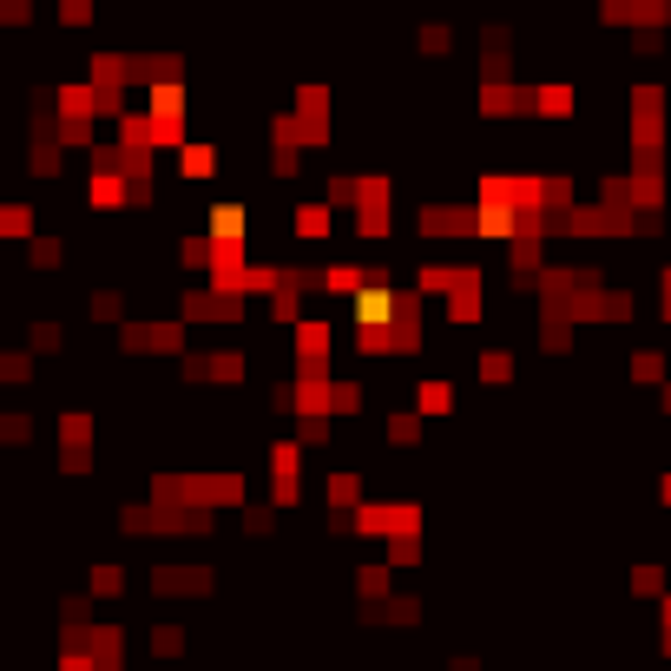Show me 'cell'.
I'll return each instance as SVG.
<instances>
[{
	"label": "cell",
	"mask_w": 671,
	"mask_h": 671,
	"mask_svg": "<svg viewBox=\"0 0 671 671\" xmlns=\"http://www.w3.org/2000/svg\"><path fill=\"white\" fill-rule=\"evenodd\" d=\"M625 375H632V382H658V389H665V356H658V349H632V356H625Z\"/></svg>",
	"instance_id": "9c48e42d"
},
{
	"label": "cell",
	"mask_w": 671,
	"mask_h": 671,
	"mask_svg": "<svg viewBox=\"0 0 671 671\" xmlns=\"http://www.w3.org/2000/svg\"><path fill=\"white\" fill-rule=\"evenodd\" d=\"M336 231V204L329 198H310V204H297V211H290V237H297V244H323V237Z\"/></svg>",
	"instance_id": "277c9868"
},
{
	"label": "cell",
	"mask_w": 671,
	"mask_h": 671,
	"mask_svg": "<svg viewBox=\"0 0 671 671\" xmlns=\"http://www.w3.org/2000/svg\"><path fill=\"white\" fill-rule=\"evenodd\" d=\"M658 408H665V415H671V382H665V389H658Z\"/></svg>",
	"instance_id": "7402d4cb"
},
{
	"label": "cell",
	"mask_w": 671,
	"mask_h": 671,
	"mask_svg": "<svg viewBox=\"0 0 671 671\" xmlns=\"http://www.w3.org/2000/svg\"><path fill=\"white\" fill-rule=\"evenodd\" d=\"M625 586H632V599H665V566H658V560H639L632 573H625Z\"/></svg>",
	"instance_id": "ba28073f"
},
{
	"label": "cell",
	"mask_w": 671,
	"mask_h": 671,
	"mask_svg": "<svg viewBox=\"0 0 671 671\" xmlns=\"http://www.w3.org/2000/svg\"><path fill=\"white\" fill-rule=\"evenodd\" d=\"M244 533L250 540H270V533H277V507H257V500H250L244 507Z\"/></svg>",
	"instance_id": "4fadbf2b"
},
{
	"label": "cell",
	"mask_w": 671,
	"mask_h": 671,
	"mask_svg": "<svg viewBox=\"0 0 671 671\" xmlns=\"http://www.w3.org/2000/svg\"><path fill=\"white\" fill-rule=\"evenodd\" d=\"M0 231H7V237H27L33 231V204H0Z\"/></svg>",
	"instance_id": "2e32d148"
},
{
	"label": "cell",
	"mask_w": 671,
	"mask_h": 671,
	"mask_svg": "<svg viewBox=\"0 0 671 671\" xmlns=\"http://www.w3.org/2000/svg\"><path fill=\"white\" fill-rule=\"evenodd\" d=\"M0 435H7V441H27L33 435V415H20V408H14V415H0Z\"/></svg>",
	"instance_id": "ac0fdd59"
},
{
	"label": "cell",
	"mask_w": 671,
	"mask_h": 671,
	"mask_svg": "<svg viewBox=\"0 0 671 671\" xmlns=\"http://www.w3.org/2000/svg\"><path fill=\"white\" fill-rule=\"evenodd\" d=\"M86 310H93L99 329H125V323H132V316H125V290H93V297H86Z\"/></svg>",
	"instance_id": "52a82bcc"
},
{
	"label": "cell",
	"mask_w": 671,
	"mask_h": 671,
	"mask_svg": "<svg viewBox=\"0 0 671 671\" xmlns=\"http://www.w3.org/2000/svg\"><path fill=\"white\" fill-rule=\"evenodd\" d=\"M218 566H191V560H158L152 566V593L158 599H211Z\"/></svg>",
	"instance_id": "7a4b0ae2"
},
{
	"label": "cell",
	"mask_w": 671,
	"mask_h": 671,
	"mask_svg": "<svg viewBox=\"0 0 671 671\" xmlns=\"http://www.w3.org/2000/svg\"><path fill=\"white\" fill-rule=\"evenodd\" d=\"M658 323H671V264H658Z\"/></svg>",
	"instance_id": "d6986e66"
},
{
	"label": "cell",
	"mask_w": 671,
	"mask_h": 671,
	"mask_svg": "<svg viewBox=\"0 0 671 671\" xmlns=\"http://www.w3.org/2000/svg\"><path fill=\"white\" fill-rule=\"evenodd\" d=\"M185 382L237 389V382H244V349H191V356H185Z\"/></svg>",
	"instance_id": "3957f363"
},
{
	"label": "cell",
	"mask_w": 671,
	"mask_h": 671,
	"mask_svg": "<svg viewBox=\"0 0 671 671\" xmlns=\"http://www.w3.org/2000/svg\"><path fill=\"white\" fill-rule=\"evenodd\" d=\"M178 316H185L191 329H237L250 316V303L231 297V290H204V283H191L185 297H178Z\"/></svg>",
	"instance_id": "6da1fadb"
},
{
	"label": "cell",
	"mask_w": 671,
	"mask_h": 671,
	"mask_svg": "<svg viewBox=\"0 0 671 671\" xmlns=\"http://www.w3.org/2000/svg\"><path fill=\"white\" fill-rule=\"evenodd\" d=\"M27 257H33V270H66V244L60 237H33Z\"/></svg>",
	"instance_id": "7c38bea8"
},
{
	"label": "cell",
	"mask_w": 671,
	"mask_h": 671,
	"mask_svg": "<svg viewBox=\"0 0 671 671\" xmlns=\"http://www.w3.org/2000/svg\"><path fill=\"white\" fill-rule=\"evenodd\" d=\"M224 172V145L218 139H191L185 152H178V178H191V185H198V178H218Z\"/></svg>",
	"instance_id": "5b68a950"
},
{
	"label": "cell",
	"mask_w": 671,
	"mask_h": 671,
	"mask_svg": "<svg viewBox=\"0 0 671 671\" xmlns=\"http://www.w3.org/2000/svg\"><path fill=\"white\" fill-rule=\"evenodd\" d=\"M60 20H66V27H86V20H93V7H86V0H66Z\"/></svg>",
	"instance_id": "ffe728a7"
},
{
	"label": "cell",
	"mask_w": 671,
	"mask_h": 671,
	"mask_svg": "<svg viewBox=\"0 0 671 671\" xmlns=\"http://www.w3.org/2000/svg\"><path fill=\"white\" fill-rule=\"evenodd\" d=\"M474 382H487V389L514 382V349H481V356H474Z\"/></svg>",
	"instance_id": "8992f818"
},
{
	"label": "cell",
	"mask_w": 671,
	"mask_h": 671,
	"mask_svg": "<svg viewBox=\"0 0 671 671\" xmlns=\"http://www.w3.org/2000/svg\"><path fill=\"white\" fill-rule=\"evenodd\" d=\"M27 343L40 349V356H60V349H66V329H60V323H33V329H27Z\"/></svg>",
	"instance_id": "5bb4252c"
},
{
	"label": "cell",
	"mask_w": 671,
	"mask_h": 671,
	"mask_svg": "<svg viewBox=\"0 0 671 671\" xmlns=\"http://www.w3.org/2000/svg\"><path fill=\"white\" fill-rule=\"evenodd\" d=\"M658 500H665V507H671V474H665V481H658Z\"/></svg>",
	"instance_id": "603a6c76"
},
{
	"label": "cell",
	"mask_w": 671,
	"mask_h": 671,
	"mask_svg": "<svg viewBox=\"0 0 671 671\" xmlns=\"http://www.w3.org/2000/svg\"><path fill=\"white\" fill-rule=\"evenodd\" d=\"M0 382H33V356L7 349V356H0Z\"/></svg>",
	"instance_id": "e0dca14e"
},
{
	"label": "cell",
	"mask_w": 671,
	"mask_h": 671,
	"mask_svg": "<svg viewBox=\"0 0 671 671\" xmlns=\"http://www.w3.org/2000/svg\"><path fill=\"white\" fill-rule=\"evenodd\" d=\"M415 47H422V60H448L454 33H448V27H422V33H415Z\"/></svg>",
	"instance_id": "9a60e30c"
},
{
	"label": "cell",
	"mask_w": 671,
	"mask_h": 671,
	"mask_svg": "<svg viewBox=\"0 0 671 671\" xmlns=\"http://www.w3.org/2000/svg\"><path fill=\"white\" fill-rule=\"evenodd\" d=\"M448 671H481V658H468V652H461V658H448Z\"/></svg>",
	"instance_id": "44dd1931"
},
{
	"label": "cell",
	"mask_w": 671,
	"mask_h": 671,
	"mask_svg": "<svg viewBox=\"0 0 671 671\" xmlns=\"http://www.w3.org/2000/svg\"><path fill=\"white\" fill-rule=\"evenodd\" d=\"M152 658H185V625H152Z\"/></svg>",
	"instance_id": "8fae6325"
},
{
	"label": "cell",
	"mask_w": 671,
	"mask_h": 671,
	"mask_svg": "<svg viewBox=\"0 0 671 671\" xmlns=\"http://www.w3.org/2000/svg\"><path fill=\"white\" fill-rule=\"evenodd\" d=\"M86 593H93V599H119V593H125V566L99 560V566H93V579H86Z\"/></svg>",
	"instance_id": "30bf717a"
}]
</instances>
